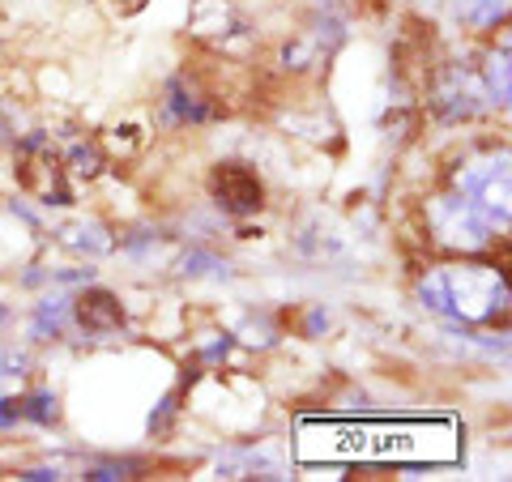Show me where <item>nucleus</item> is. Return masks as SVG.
<instances>
[{"label": "nucleus", "instance_id": "20e7f679", "mask_svg": "<svg viewBox=\"0 0 512 482\" xmlns=\"http://www.w3.org/2000/svg\"><path fill=\"white\" fill-rule=\"evenodd\" d=\"M73 320L90 333H111V329H120L124 308L111 291H86V295L73 299Z\"/></svg>", "mask_w": 512, "mask_h": 482}, {"label": "nucleus", "instance_id": "7ed1b4c3", "mask_svg": "<svg viewBox=\"0 0 512 482\" xmlns=\"http://www.w3.org/2000/svg\"><path fill=\"white\" fill-rule=\"evenodd\" d=\"M214 197L227 214H256L265 205V184L248 163H218Z\"/></svg>", "mask_w": 512, "mask_h": 482}, {"label": "nucleus", "instance_id": "6e6552de", "mask_svg": "<svg viewBox=\"0 0 512 482\" xmlns=\"http://www.w3.org/2000/svg\"><path fill=\"white\" fill-rule=\"evenodd\" d=\"M184 273H192V278H201V273H210V278H227V261H218L214 252H201V248H192L184 252Z\"/></svg>", "mask_w": 512, "mask_h": 482}, {"label": "nucleus", "instance_id": "1a4fd4ad", "mask_svg": "<svg viewBox=\"0 0 512 482\" xmlns=\"http://www.w3.org/2000/svg\"><path fill=\"white\" fill-rule=\"evenodd\" d=\"M69 171H73V175H86V180H94V175L103 171V154H99V146H73V150H69Z\"/></svg>", "mask_w": 512, "mask_h": 482}, {"label": "nucleus", "instance_id": "9b49d317", "mask_svg": "<svg viewBox=\"0 0 512 482\" xmlns=\"http://www.w3.org/2000/svg\"><path fill=\"white\" fill-rule=\"evenodd\" d=\"M18 419H22L18 401H0V427H18Z\"/></svg>", "mask_w": 512, "mask_h": 482}, {"label": "nucleus", "instance_id": "423d86ee", "mask_svg": "<svg viewBox=\"0 0 512 482\" xmlns=\"http://www.w3.org/2000/svg\"><path fill=\"white\" fill-rule=\"evenodd\" d=\"M483 82H487V103L508 107V43H500V52L487 56Z\"/></svg>", "mask_w": 512, "mask_h": 482}, {"label": "nucleus", "instance_id": "f257e3e1", "mask_svg": "<svg viewBox=\"0 0 512 482\" xmlns=\"http://www.w3.org/2000/svg\"><path fill=\"white\" fill-rule=\"evenodd\" d=\"M419 299L436 316L461 320V325H483V320H495V312H504L508 291L491 265H448L431 269L419 282Z\"/></svg>", "mask_w": 512, "mask_h": 482}, {"label": "nucleus", "instance_id": "0eeeda50", "mask_svg": "<svg viewBox=\"0 0 512 482\" xmlns=\"http://www.w3.org/2000/svg\"><path fill=\"white\" fill-rule=\"evenodd\" d=\"M22 419H30V423H43V427H52L56 419H60V397L52 393V389H39V393H26L22 401Z\"/></svg>", "mask_w": 512, "mask_h": 482}, {"label": "nucleus", "instance_id": "9d476101", "mask_svg": "<svg viewBox=\"0 0 512 482\" xmlns=\"http://www.w3.org/2000/svg\"><path fill=\"white\" fill-rule=\"evenodd\" d=\"M146 465L141 461H94L86 465V478H137Z\"/></svg>", "mask_w": 512, "mask_h": 482}, {"label": "nucleus", "instance_id": "f8f14e48", "mask_svg": "<svg viewBox=\"0 0 512 482\" xmlns=\"http://www.w3.org/2000/svg\"><path fill=\"white\" fill-rule=\"evenodd\" d=\"M5 320H9V308H5V303H0V325H5Z\"/></svg>", "mask_w": 512, "mask_h": 482}, {"label": "nucleus", "instance_id": "39448f33", "mask_svg": "<svg viewBox=\"0 0 512 482\" xmlns=\"http://www.w3.org/2000/svg\"><path fill=\"white\" fill-rule=\"evenodd\" d=\"M448 13L466 30H495L508 18V0H448Z\"/></svg>", "mask_w": 512, "mask_h": 482}, {"label": "nucleus", "instance_id": "f03ea898", "mask_svg": "<svg viewBox=\"0 0 512 482\" xmlns=\"http://www.w3.org/2000/svg\"><path fill=\"white\" fill-rule=\"evenodd\" d=\"M431 231H436V239L448 248L474 252V248L487 244L495 227L474 210L466 197H461V192H453V197H440L436 205H431Z\"/></svg>", "mask_w": 512, "mask_h": 482}]
</instances>
